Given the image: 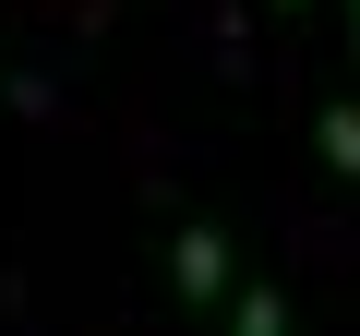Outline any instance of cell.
<instances>
[{
	"instance_id": "6da1fadb",
	"label": "cell",
	"mask_w": 360,
	"mask_h": 336,
	"mask_svg": "<svg viewBox=\"0 0 360 336\" xmlns=\"http://www.w3.org/2000/svg\"><path fill=\"white\" fill-rule=\"evenodd\" d=\"M168 288H180V300H240V288H229V228H205V217L180 228V240H168Z\"/></svg>"
},
{
	"instance_id": "7a4b0ae2",
	"label": "cell",
	"mask_w": 360,
	"mask_h": 336,
	"mask_svg": "<svg viewBox=\"0 0 360 336\" xmlns=\"http://www.w3.org/2000/svg\"><path fill=\"white\" fill-rule=\"evenodd\" d=\"M312 144H324V168H336V181H360V108H348V96H324Z\"/></svg>"
},
{
	"instance_id": "3957f363",
	"label": "cell",
	"mask_w": 360,
	"mask_h": 336,
	"mask_svg": "<svg viewBox=\"0 0 360 336\" xmlns=\"http://www.w3.org/2000/svg\"><path fill=\"white\" fill-rule=\"evenodd\" d=\"M229 336H288V288H264V276H252V288L229 300Z\"/></svg>"
},
{
	"instance_id": "277c9868",
	"label": "cell",
	"mask_w": 360,
	"mask_h": 336,
	"mask_svg": "<svg viewBox=\"0 0 360 336\" xmlns=\"http://www.w3.org/2000/svg\"><path fill=\"white\" fill-rule=\"evenodd\" d=\"M348 49H360V0H348Z\"/></svg>"
},
{
	"instance_id": "5b68a950",
	"label": "cell",
	"mask_w": 360,
	"mask_h": 336,
	"mask_svg": "<svg viewBox=\"0 0 360 336\" xmlns=\"http://www.w3.org/2000/svg\"><path fill=\"white\" fill-rule=\"evenodd\" d=\"M276 13H300V0H276Z\"/></svg>"
}]
</instances>
